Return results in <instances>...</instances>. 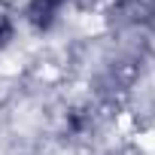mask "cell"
Here are the masks:
<instances>
[{
  "label": "cell",
  "mask_w": 155,
  "mask_h": 155,
  "mask_svg": "<svg viewBox=\"0 0 155 155\" xmlns=\"http://www.w3.org/2000/svg\"><path fill=\"white\" fill-rule=\"evenodd\" d=\"M15 34V15H12V6L0 0V49H3Z\"/></svg>",
  "instance_id": "cell-2"
},
{
  "label": "cell",
  "mask_w": 155,
  "mask_h": 155,
  "mask_svg": "<svg viewBox=\"0 0 155 155\" xmlns=\"http://www.w3.org/2000/svg\"><path fill=\"white\" fill-rule=\"evenodd\" d=\"M64 0H31L28 3V21L34 28H49L55 21V15L61 12Z\"/></svg>",
  "instance_id": "cell-1"
}]
</instances>
